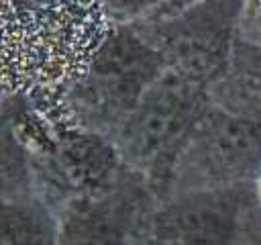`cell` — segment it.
<instances>
[{
    "label": "cell",
    "instance_id": "1",
    "mask_svg": "<svg viewBox=\"0 0 261 245\" xmlns=\"http://www.w3.org/2000/svg\"><path fill=\"white\" fill-rule=\"evenodd\" d=\"M108 27L100 0H0V102L61 100Z\"/></svg>",
    "mask_w": 261,
    "mask_h": 245
},
{
    "label": "cell",
    "instance_id": "2",
    "mask_svg": "<svg viewBox=\"0 0 261 245\" xmlns=\"http://www.w3.org/2000/svg\"><path fill=\"white\" fill-rule=\"evenodd\" d=\"M163 69L159 53L130 24H110L86 71L61 100L77 127L110 141Z\"/></svg>",
    "mask_w": 261,
    "mask_h": 245
},
{
    "label": "cell",
    "instance_id": "3",
    "mask_svg": "<svg viewBox=\"0 0 261 245\" xmlns=\"http://www.w3.org/2000/svg\"><path fill=\"white\" fill-rule=\"evenodd\" d=\"M208 104L204 84L163 69L110 139L120 161L145 178L155 200L163 198L177 149Z\"/></svg>",
    "mask_w": 261,
    "mask_h": 245
},
{
    "label": "cell",
    "instance_id": "4",
    "mask_svg": "<svg viewBox=\"0 0 261 245\" xmlns=\"http://www.w3.org/2000/svg\"><path fill=\"white\" fill-rule=\"evenodd\" d=\"M259 169L261 122L232 116L208 104L177 149L163 198L249 188Z\"/></svg>",
    "mask_w": 261,
    "mask_h": 245
},
{
    "label": "cell",
    "instance_id": "5",
    "mask_svg": "<svg viewBox=\"0 0 261 245\" xmlns=\"http://www.w3.org/2000/svg\"><path fill=\"white\" fill-rule=\"evenodd\" d=\"M245 0H200L171 16L128 22L153 47L165 69L208 84L224 65L237 39Z\"/></svg>",
    "mask_w": 261,
    "mask_h": 245
},
{
    "label": "cell",
    "instance_id": "6",
    "mask_svg": "<svg viewBox=\"0 0 261 245\" xmlns=\"http://www.w3.org/2000/svg\"><path fill=\"white\" fill-rule=\"evenodd\" d=\"M249 188L175 194L153 200L135 225L128 245H230Z\"/></svg>",
    "mask_w": 261,
    "mask_h": 245
},
{
    "label": "cell",
    "instance_id": "7",
    "mask_svg": "<svg viewBox=\"0 0 261 245\" xmlns=\"http://www.w3.org/2000/svg\"><path fill=\"white\" fill-rule=\"evenodd\" d=\"M153 200L145 178L124 165L108 190L71 200L55 214L53 245H128L137 220Z\"/></svg>",
    "mask_w": 261,
    "mask_h": 245
},
{
    "label": "cell",
    "instance_id": "8",
    "mask_svg": "<svg viewBox=\"0 0 261 245\" xmlns=\"http://www.w3.org/2000/svg\"><path fill=\"white\" fill-rule=\"evenodd\" d=\"M206 96L232 116L261 122V45L234 39L222 69L206 84Z\"/></svg>",
    "mask_w": 261,
    "mask_h": 245
},
{
    "label": "cell",
    "instance_id": "9",
    "mask_svg": "<svg viewBox=\"0 0 261 245\" xmlns=\"http://www.w3.org/2000/svg\"><path fill=\"white\" fill-rule=\"evenodd\" d=\"M20 98L10 96L0 102V198L33 200V178L29 151L16 135L14 118Z\"/></svg>",
    "mask_w": 261,
    "mask_h": 245
},
{
    "label": "cell",
    "instance_id": "10",
    "mask_svg": "<svg viewBox=\"0 0 261 245\" xmlns=\"http://www.w3.org/2000/svg\"><path fill=\"white\" fill-rule=\"evenodd\" d=\"M55 227V214L39 198H0V245H53Z\"/></svg>",
    "mask_w": 261,
    "mask_h": 245
},
{
    "label": "cell",
    "instance_id": "11",
    "mask_svg": "<svg viewBox=\"0 0 261 245\" xmlns=\"http://www.w3.org/2000/svg\"><path fill=\"white\" fill-rule=\"evenodd\" d=\"M110 24H128L145 18L161 0H100Z\"/></svg>",
    "mask_w": 261,
    "mask_h": 245
},
{
    "label": "cell",
    "instance_id": "12",
    "mask_svg": "<svg viewBox=\"0 0 261 245\" xmlns=\"http://www.w3.org/2000/svg\"><path fill=\"white\" fill-rule=\"evenodd\" d=\"M230 245H261V210L253 194L243 204Z\"/></svg>",
    "mask_w": 261,
    "mask_h": 245
},
{
    "label": "cell",
    "instance_id": "13",
    "mask_svg": "<svg viewBox=\"0 0 261 245\" xmlns=\"http://www.w3.org/2000/svg\"><path fill=\"white\" fill-rule=\"evenodd\" d=\"M237 39L261 45V0H245L239 16Z\"/></svg>",
    "mask_w": 261,
    "mask_h": 245
},
{
    "label": "cell",
    "instance_id": "14",
    "mask_svg": "<svg viewBox=\"0 0 261 245\" xmlns=\"http://www.w3.org/2000/svg\"><path fill=\"white\" fill-rule=\"evenodd\" d=\"M196 2H200V0H161L145 18H147V20L165 18V16H171V14H175V12H179V10L188 8V6H192V4H196ZM145 18H141V20H145Z\"/></svg>",
    "mask_w": 261,
    "mask_h": 245
},
{
    "label": "cell",
    "instance_id": "15",
    "mask_svg": "<svg viewBox=\"0 0 261 245\" xmlns=\"http://www.w3.org/2000/svg\"><path fill=\"white\" fill-rule=\"evenodd\" d=\"M253 198H255V202H257V206L261 210V169H259V174H257V178L253 182Z\"/></svg>",
    "mask_w": 261,
    "mask_h": 245
},
{
    "label": "cell",
    "instance_id": "16",
    "mask_svg": "<svg viewBox=\"0 0 261 245\" xmlns=\"http://www.w3.org/2000/svg\"><path fill=\"white\" fill-rule=\"evenodd\" d=\"M31 2H37V4H47V2H53V0H31Z\"/></svg>",
    "mask_w": 261,
    "mask_h": 245
}]
</instances>
